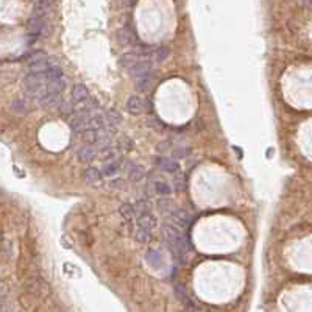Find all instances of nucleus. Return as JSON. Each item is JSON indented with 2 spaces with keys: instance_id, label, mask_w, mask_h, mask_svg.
Segmentation results:
<instances>
[{
  "instance_id": "27",
  "label": "nucleus",
  "mask_w": 312,
  "mask_h": 312,
  "mask_svg": "<svg viewBox=\"0 0 312 312\" xmlns=\"http://www.w3.org/2000/svg\"><path fill=\"white\" fill-rule=\"evenodd\" d=\"M60 111H61V114L63 116H66V117H69V116H75V108H73V105L72 103H67V102H63V105L60 106Z\"/></svg>"
},
{
  "instance_id": "12",
  "label": "nucleus",
  "mask_w": 312,
  "mask_h": 312,
  "mask_svg": "<svg viewBox=\"0 0 312 312\" xmlns=\"http://www.w3.org/2000/svg\"><path fill=\"white\" fill-rule=\"evenodd\" d=\"M105 119H106V130H113L117 125H119L122 122V116L119 111H116V109H109V111L106 113L105 116Z\"/></svg>"
},
{
  "instance_id": "29",
  "label": "nucleus",
  "mask_w": 312,
  "mask_h": 312,
  "mask_svg": "<svg viewBox=\"0 0 312 312\" xmlns=\"http://www.w3.org/2000/svg\"><path fill=\"white\" fill-rule=\"evenodd\" d=\"M186 153H188V148H183V147H180V148H173V150H172V158H173V159H180V158H184V156H186Z\"/></svg>"
},
{
  "instance_id": "28",
  "label": "nucleus",
  "mask_w": 312,
  "mask_h": 312,
  "mask_svg": "<svg viewBox=\"0 0 312 312\" xmlns=\"http://www.w3.org/2000/svg\"><path fill=\"white\" fill-rule=\"evenodd\" d=\"M119 147H120L122 150H125V151H128V150L133 148V141H131L130 138H120V141H119Z\"/></svg>"
},
{
  "instance_id": "21",
  "label": "nucleus",
  "mask_w": 312,
  "mask_h": 312,
  "mask_svg": "<svg viewBox=\"0 0 312 312\" xmlns=\"http://www.w3.org/2000/svg\"><path fill=\"white\" fill-rule=\"evenodd\" d=\"M80 136L84 142H88V144H98V139H100L98 131H96V130H86V131H83Z\"/></svg>"
},
{
  "instance_id": "3",
  "label": "nucleus",
  "mask_w": 312,
  "mask_h": 312,
  "mask_svg": "<svg viewBox=\"0 0 312 312\" xmlns=\"http://www.w3.org/2000/svg\"><path fill=\"white\" fill-rule=\"evenodd\" d=\"M63 102L64 100L61 98V96H56V94H46L44 97L39 98V105L44 109H56L63 105Z\"/></svg>"
},
{
  "instance_id": "33",
  "label": "nucleus",
  "mask_w": 312,
  "mask_h": 312,
  "mask_svg": "<svg viewBox=\"0 0 312 312\" xmlns=\"http://www.w3.org/2000/svg\"><path fill=\"white\" fill-rule=\"evenodd\" d=\"M167 148H168V145H167V144H159V145H158V150H159V151H161V150H163V151H166Z\"/></svg>"
},
{
  "instance_id": "16",
  "label": "nucleus",
  "mask_w": 312,
  "mask_h": 312,
  "mask_svg": "<svg viewBox=\"0 0 312 312\" xmlns=\"http://www.w3.org/2000/svg\"><path fill=\"white\" fill-rule=\"evenodd\" d=\"M156 77H148V78H141L136 81V89L139 92H150L155 86Z\"/></svg>"
},
{
  "instance_id": "30",
  "label": "nucleus",
  "mask_w": 312,
  "mask_h": 312,
  "mask_svg": "<svg viewBox=\"0 0 312 312\" xmlns=\"http://www.w3.org/2000/svg\"><path fill=\"white\" fill-rule=\"evenodd\" d=\"M11 253H13V245L10 243V240H5L3 242V258L5 259L11 258Z\"/></svg>"
},
{
  "instance_id": "4",
  "label": "nucleus",
  "mask_w": 312,
  "mask_h": 312,
  "mask_svg": "<svg viewBox=\"0 0 312 312\" xmlns=\"http://www.w3.org/2000/svg\"><path fill=\"white\" fill-rule=\"evenodd\" d=\"M126 109H128V113L134 114V116H138L141 113H144V109H145V103H144V100H142L141 97L138 96H131L128 98V102H126Z\"/></svg>"
},
{
  "instance_id": "17",
  "label": "nucleus",
  "mask_w": 312,
  "mask_h": 312,
  "mask_svg": "<svg viewBox=\"0 0 312 312\" xmlns=\"http://www.w3.org/2000/svg\"><path fill=\"white\" fill-rule=\"evenodd\" d=\"M153 189L155 192L158 193V195H163V197H167V195H170L172 193V188H170V184L163 181V180H158L153 183Z\"/></svg>"
},
{
  "instance_id": "9",
  "label": "nucleus",
  "mask_w": 312,
  "mask_h": 312,
  "mask_svg": "<svg viewBox=\"0 0 312 312\" xmlns=\"http://www.w3.org/2000/svg\"><path fill=\"white\" fill-rule=\"evenodd\" d=\"M46 89H47V94H56V96H61V92L66 89V81L64 78H58V80H50L46 83Z\"/></svg>"
},
{
  "instance_id": "6",
  "label": "nucleus",
  "mask_w": 312,
  "mask_h": 312,
  "mask_svg": "<svg viewBox=\"0 0 312 312\" xmlns=\"http://www.w3.org/2000/svg\"><path fill=\"white\" fill-rule=\"evenodd\" d=\"M89 98V91L84 84H75L72 88V100L75 103H83Z\"/></svg>"
},
{
  "instance_id": "34",
  "label": "nucleus",
  "mask_w": 312,
  "mask_h": 312,
  "mask_svg": "<svg viewBox=\"0 0 312 312\" xmlns=\"http://www.w3.org/2000/svg\"><path fill=\"white\" fill-rule=\"evenodd\" d=\"M134 3V0H126V5H133Z\"/></svg>"
},
{
  "instance_id": "1",
  "label": "nucleus",
  "mask_w": 312,
  "mask_h": 312,
  "mask_svg": "<svg viewBox=\"0 0 312 312\" xmlns=\"http://www.w3.org/2000/svg\"><path fill=\"white\" fill-rule=\"evenodd\" d=\"M11 111L14 114H18V116H28L31 111H33V106H31V102L28 98H16L11 102Z\"/></svg>"
},
{
  "instance_id": "19",
  "label": "nucleus",
  "mask_w": 312,
  "mask_h": 312,
  "mask_svg": "<svg viewBox=\"0 0 312 312\" xmlns=\"http://www.w3.org/2000/svg\"><path fill=\"white\" fill-rule=\"evenodd\" d=\"M145 176V168L142 166H133L128 172V178L131 181H141Z\"/></svg>"
},
{
  "instance_id": "23",
  "label": "nucleus",
  "mask_w": 312,
  "mask_h": 312,
  "mask_svg": "<svg viewBox=\"0 0 312 312\" xmlns=\"http://www.w3.org/2000/svg\"><path fill=\"white\" fill-rule=\"evenodd\" d=\"M119 168H120V161H113V163H106L103 166V170L102 173L105 176H114L117 172H119Z\"/></svg>"
},
{
  "instance_id": "2",
  "label": "nucleus",
  "mask_w": 312,
  "mask_h": 312,
  "mask_svg": "<svg viewBox=\"0 0 312 312\" xmlns=\"http://www.w3.org/2000/svg\"><path fill=\"white\" fill-rule=\"evenodd\" d=\"M172 222L175 225H178L180 228H188V226L192 223V216L191 213H188L186 209H176L172 214Z\"/></svg>"
},
{
  "instance_id": "8",
  "label": "nucleus",
  "mask_w": 312,
  "mask_h": 312,
  "mask_svg": "<svg viewBox=\"0 0 312 312\" xmlns=\"http://www.w3.org/2000/svg\"><path fill=\"white\" fill-rule=\"evenodd\" d=\"M138 225H139V228L142 230H147V231H153L156 228V217L153 214H144V216H141L138 218Z\"/></svg>"
},
{
  "instance_id": "24",
  "label": "nucleus",
  "mask_w": 312,
  "mask_h": 312,
  "mask_svg": "<svg viewBox=\"0 0 312 312\" xmlns=\"http://www.w3.org/2000/svg\"><path fill=\"white\" fill-rule=\"evenodd\" d=\"M151 55H153V60L156 63H164L168 58V55H170V50H168L167 47H161V48L155 50V53H151Z\"/></svg>"
},
{
  "instance_id": "5",
  "label": "nucleus",
  "mask_w": 312,
  "mask_h": 312,
  "mask_svg": "<svg viewBox=\"0 0 312 312\" xmlns=\"http://www.w3.org/2000/svg\"><path fill=\"white\" fill-rule=\"evenodd\" d=\"M116 36H117V41H119L120 44H123V46L136 44V41H138L136 35H134V33H133L130 28H126V27L117 30V35H116Z\"/></svg>"
},
{
  "instance_id": "15",
  "label": "nucleus",
  "mask_w": 312,
  "mask_h": 312,
  "mask_svg": "<svg viewBox=\"0 0 312 312\" xmlns=\"http://www.w3.org/2000/svg\"><path fill=\"white\" fill-rule=\"evenodd\" d=\"M100 159H102V161H105V163H113V161H119V159H117V151H116V148H113V147H109V145H106V147H102V150H100Z\"/></svg>"
},
{
  "instance_id": "25",
  "label": "nucleus",
  "mask_w": 312,
  "mask_h": 312,
  "mask_svg": "<svg viewBox=\"0 0 312 312\" xmlns=\"http://www.w3.org/2000/svg\"><path fill=\"white\" fill-rule=\"evenodd\" d=\"M134 209H136V214L138 216H144L150 213V203L147 200H138L136 203H134Z\"/></svg>"
},
{
  "instance_id": "20",
  "label": "nucleus",
  "mask_w": 312,
  "mask_h": 312,
  "mask_svg": "<svg viewBox=\"0 0 312 312\" xmlns=\"http://www.w3.org/2000/svg\"><path fill=\"white\" fill-rule=\"evenodd\" d=\"M119 213L123 218L130 220V218H133L134 216H136V209H134V205H131V203H122L120 208H119Z\"/></svg>"
},
{
  "instance_id": "32",
  "label": "nucleus",
  "mask_w": 312,
  "mask_h": 312,
  "mask_svg": "<svg viewBox=\"0 0 312 312\" xmlns=\"http://www.w3.org/2000/svg\"><path fill=\"white\" fill-rule=\"evenodd\" d=\"M303 5H305L308 10L312 11V0H303Z\"/></svg>"
},
{
  "instance_id": "18",
  "label": "nucleus",
  "mask_w": 312,
  "mask_h": 312,
  "mask_svg": "<svg viewBox=\"0 0 312 312\" xmlns=\"http://www.w3.org/2000/svg\"><path fill=\"white\" fill-rule=\"evenodd\" d=\"M133 238L136 239L138 242H141V243H148V242L153 240V234H151L150 231H147V230L138 228L136 231L133 233Z\"/></svg>"
},
{
  "instance_id": "10",
  "label": "nucleus",
  "mask_w": 312,
  "mask_h": 312,
  "mask_svg": "<svg viewBox=\"0 0 312 312\" xmlns=\"http://www.w3.org/2000/svg\"><path fill=\"white\" fill-rule=\"evenodd\" d=\"M156 163H158V166L161 167L164 172L176 173V172L180 170V166H178V163H176L173 158H159Z\"/></svg>"
},
{
  "instance_id": "7",
  "label": "nucleus",
  "mask_w": 312,
  "mask_h": 312,
  "mask_svg": "<svg viewBox=\"0 0 312 312\" xmlns=\"http://www.w3.org/2000/svg\"><path fill=\"white\" fill-rule=\"evenodd\" d=\"M77 158H78L80 163H83V164H89V163H92V161H94V159L97 158V151H96L94 148H92V147L86 145V147H83V148L78 150Z\"/></svg>"
},
{
  "instance_id": "22",
  "label": "nucleus",
  "mask_w": 312,
  "mask_h": 312,
  "mask_svg": "<svg viewBox=\"0 0 312 312\" xmlns=\"http://www.w3.org/2000/svg\"><path fill=\"white\" fill-rule=\"evenodd\" d=\"M158 209L161 211V213H175V205H173V201L172 200H168V198H159L158 200Z\"/></svg>"
},
{
  "instance_id": "13",
  "label": "nucleus",
  "mask_w": 312,
  "mask_h": 312,
  "mask_svg": "<svg viewBox=\"0 0 312 312\" xmlns=\"http://www.w3.org/2000/svg\"><path fill=\"white\" fill-rule=\"evenodd\" d=\"M142 61V58L138 55V53H125L123 56H122V60H120V63H122V66L123 67H126V69H133V67H136L139 63Z\"/></svg>"
},
{
  "instance_id": "31",
  "label": "nucleus",
  "mask_w": 312,
  "mask_h": 312,
  "mask_svg": "<svg viewBox=\"0 0 312 312\" xmlns=\"http://www.w3.org/2000/svg\"><path fill=\"white\" fill-rule=\"evenodd\" d=\"M148 123L153 126L155 130H158V131H161V130H164V123L163 122H159L158 119H155V117H150L148 119Z\"/></svg>"
},
{
  "instance_id": "14",
  "label": "nucleus",
  "mask_w": 312,
  "mask_h": 312,
  "mask_svg": "<svg viewBox=\"0 0 312 312\" xmlns=\"http://www.w3.org/2000/svg\"><path fill=\"white\" fill-rule=\"evenodd\" d=\"M102 175L103 173L100 172L98 168H96V167H88L86 170H84V173H83L84 181L89 183V184H94V183L100 181V180H102Z\"/></svg>"
},
{
  "instance_id": "11",
  "label": "nucleus",
  "mask_w": 312,
  "mask_h": 312,
  "mask_svg": "<svg viewBox=\"0 0 312 312\" xmlns=\"http://www.w3.org/2000/svg\"><path fill=\"white\" fill-rule=\"evenodd\" d=\"M145 261L153 268H161L164 265V259L161 256V253L156 251V250H148L145 253Z\"/></svg>"
},
{
  "instance_id": "26",
  "label": "nucleus",
  "mask_w": 312,
  "mask_h": 312,
  "mask_svg": "<svg viewBox=\"0 0 312 312\" xmlns=\"http://www.w3.org/2000/svg\"><path fill=\"white\" fill-rule=\"evenodd\" d=\"M188 183H186V178H184V175H178L173 178V189L176 192H183L184 189H186Z\"/></svg>"
}]
</instances>
